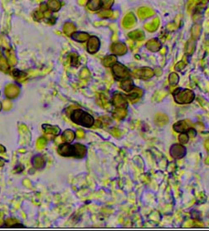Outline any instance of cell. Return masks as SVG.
Listing matches in <instances>:
<instances>
[{"instance_id":"6da1fadb","label":"cell","mask_w":209,"mask_h":231,"mask_svg":"<svg viewBox=\"0 0 209 231\" xmlns=\"http://www.w3.org/2000/svg\"><path fill=\"white\" fill-rule=\"evenodd\" d=\"M57 151L59 153L64 157H75L78 158H81L86 155V148L85 146L80 144V143L70 145L68 143H67L60 145Z\"/></svg>"},{"instance_id":"7a4b0ae2","label":"cell","mask_w":209,"mask_h":231,"mask_svg":"<svg viewBox=\"0 0 209 231\" xmlns=\"http://www.w3.org/2000/svg\"><path fill=\"white\" fill-rule=\"evenodd\" d=\"M71 119L75 124L86 128H90L93 126L95 122L92 116L81 109H76L73 111L71 115Z\"/></svg>"},{"instance_id":"3957f363","label":"cell","mask_w":209,"mask_h":231,"mask_svg":"<svg viewBox=\"0 0 209 231\" xmlns=\"http://www.w3.org/2000/svg\"><path fill=\"white\" fill-rule=\"evenodd\" d=\"M174 98L178 104H190L194 100L195 95L190 90H178L174 92Z\"/></svg>"},{"instance_id":"277c9868","label":"cell","mask_w":209,"mask_h":231,"mask_svg":"<svg viewBox=\"0 0 209 231\" xmlns=\"http://www.w3.org/2000/svg\"><path fill=\"white\" fill-rule=\"evenodd\" d=\"M112 72L117 80H125V79H126L130 76L129 70L120 63L113 65Z\"/></svg>"},{"instance_id":"5b68a950","label":"cell","mask_w":209,"mask_h":231,"mask_svg":"<svg viewBox=\"0 0 209 231\" xmlns=\"http://www.w3.org/2000/svg\"><path fill=\"white\" fill-rule=\"evenodd\" d=\"M132 75L133 76L138 78V79H141L143 81H148L154 76V72L150 68L145 67L135 70L132 73Z\"/></svg>"},{"instance_id":"8992f818","label":"cell","mask_w":209,"mask_h":231,"mask_svg":"<svg viewBox=\"0 0 209 231\" xmlns=\"http://www.w3.org/2000/svg\"><path fill=\"white\" fill-rule=\"evenodd\" d=\"M186 154V148L184 146L175 143L170 148V155L174 159H180L183 158Z\"/></svg>"},{"instance_id":"52a82bcc","label":"cell","mask_w":209,"mask_h":231,"mask_svg":"<svg viewBox=\"0 0 209 231\" xmlns=\"http://www.w3.org/2000/svg\"><path fill=\"white\" fill-rule=\"evenodd\" d=\"M111 104L116 108H126L127 101L125 96H123L120 93H115L112 96Z\"/></svg>"},{"instance_id":"ba28073f","label":"cell","mask_w":209,"mask_h":231,"mask_svg":"<svg viewBox=\"0 0 209 231\" xmlns=\"http://www.w3.org/2000/svg\"><path fill=\"white\" fill-rule=\"evenodd\" d=\"M111 51L115 55L121 56L127 52V47L122 42H115L112 44L111 47Z\"/></svg>"},{"instance_id":"9c48e42d","label":"cell","mask_w":209,"mask_h":231,"mask_svg":"<svg viewBox=\"0 0 209 231\" xmlns=\"http://www.w3.org/2000/svg\"><path fill=\"white\" fill-rule=\"evenodd\" d=\"M99 48H100V41L97 37H93L90 39V41L87 44L88 52L94 54V53L97 52L99 51Z\"/></svg>"},{"instance_id":"30bf717a","label":"cell","mask_w":209,"mask_h":231,"mask_svg":"<svg viewBox=\"0 0 209 231\" xmlns=\"http://www.w3.org/2000/svg\"><path fill=\"white\" fill-rule=\"evenodd\" d=\"M154 11L148 7H142L138 9V17L140 19H146L148 18H150L151 16L154 15Z\"/></svg>"},{"instance_id":"8fae6325","label":"cell","mask_w":209,"mask_h":231,"mask_svg":"<svg viewBox=\"0 0 209 231\" xmlns=\"http://www.w3.org/2000/svg\"><path fill=\"white\" fill-rule=\"evenodd\" d=\"M135 23H136V18H135V15L130 13H128L127 15H125V17L123 18L122 25L125 28H130L135 24Z\"/></svg>"},{"instance_id":"7c38bea8","label":"cell","mask_w":209,"mask_h":231,"mask_svg":"<svg viewBox=\"0 0 209 231\" xmlns=\"http://www.w3.org/2000/svg\"><path fill=\"white\" fill-rule=\"evenodd\" d=\"M143 95V90L140 89V88H133L131 90V93L130 95H127V98L130 100V101L132 103H135L137 100H139V99Z\"/></svg>"},{"instance_id":"4fadbf2b","label":"cell","mask_w":209,"mask_h":231,"mask_svg":"<svg viewBox=\"0 0 209 231\" xmlns=\"http://www.w3.org/2000/svg\"><path fill=\"white\" fill-rule=\"evenodd\" d=\"M159 23H160L159 18L157 17V18H154L151 22L146 23L145 24V28L148 32H155L156 30L159 28Z\"/></svg>"},{"instance_id":"5bb4252c","label":"cell","mask_w":209,"mask_h":231,"mask_svg":"<svg viewBox=\"0 0 209 231\" xmlns=\"http://www.w3.org/2000/svg\"><path fill=\"white\" fill-rule=\"evenodd\" d=\"M146 47L149 51L153 52H156L161 49V44L157 39H151V40L147 42Z\"/></svg>"},{"instance_id":"9a60e30c","label":"cell","mask_w":209,"mask_h":231,"mask_svg":"<svg viewBox=\"0 0 209 231\" xmlns=\"http://www.w3.org/2000/svg\"><path fill=\"white\" fill-rule=\"evenodd\" d=\"M174 129L178 133H184L186 131H188L189 125L188 124L187 121H179L174 124Z\"/></svg>"},{"instance_id":"2e32d148","label":"cell","mask_w":209,"mask_h":231,"mask_svg":"<svg viewBox=\"0 0 209 231\" xmlns=\"http://www.w3.org/2000/svg\"><path fill=\"white\" fill-rule=\"evenodd\" d=\"M5 93H6V95L8 96V98L13 99L18 95L19 89H18V87L14 85H10L7 86L6 90H5Z\"/></svg>"},{"instance_id":"e0dca14e","label":"cell","mask_w":209,"mask_h":231,"mask_svg":"<svg viewBox=\"0 0 209 231\" xmlns=\"http://www.w3.org/2000/svg\"><path fill=\"white\" fill-rule=\"evenodd\" d=\"M169 122V118L168 116L164 114H157L155 115V118H154V123L157 126L159 127H163L164 126L165 124H168Z\"/></svg>"},{"instance_id":"ac0fdd59","label":"cell","mask_w":209,"mask_h":231,"mask_svg":"<svg viewBox=\"0 0 209 231\" xmlns=\"http://www.w3.org/2000/svg\"><path fill=\"white\" fill-rule=\"evenodd\" d=\"M127 115V111L125 108H116L115 110L113 111L112 116L114 119L117 120H122L125 119Z\"/></svg>"},{"instance_id":"d6986e66","label":"cell","mask_w":209,"mask_h":231,"mask_svg":"<svg viewBox=\"0 0 209 231\" xmlns=\"http://www.w3.org/2000/svg\"><path fill=\"white\" fill-rule=\"evenodd\" d=\"M76 137V134L73 132L72 130L67 129L64 132L62 135V138L63 140L65 143H71L72 142L74 138Z\"/></svg>"},{"instance_id":"ffe728a7","label":"cell","mask_w":209,"mask_h":231,"mask_svg":"<svg viewBox=\"0 0 209 231\" xmlns=\"http://www.w3.org/2000/svg\"><path fill=\"white\" fill-rule=\"evenodd\" d=\"M129 37L132 40H136V41H142L145 39V34L140 30H135L129 33Z\"/></svg>"},{"instance_id":"44dd1931","label":"cell","mask_w":209,"mask_h":231,"mask_svg":"<svg viewBox=\"0 0 209 231\" xmlns=\"http://www.w3.org/2000/svg\"><path fill=\"white\" fill-rule=\"evenodd\" d=\"M120 87H121L122 90H124L125 91L130 92L132 90V89L134 88L133 82H132L130 79H125V80H124L120 83Z\"/></svg>"},{"instance_id":"7402d4cb","label":"cell","mask_w":209,"mask_h":231,"mask_svg":"<svg viewBox=\"0 0 209 231\" xmlns=\"http://www.w3.org/2000/svg\"><path fill=\"white\" fill-rule=\"evenodd\" d=\"M43 129L45 130V132H46L47 134L57 135L60 133V129H59L58 127H56V126L44 124V125H43Z\"/></svg>"},{"instance_id":"603a6c76","label":"cell","mask_w":209,"mask_h":231,"mask_svg":"<svg viewBox=\"0 0 209 231\" xmlns=\"http://www.w3.org/2000/svg\"><path fill=\"white\" fill-rule=\"evenodd\" d=\"M32 162H33V165L35 167L41 168V167H43L44 166L45 161H44V158L43 157H41V156H36V157L33 158Z\"/></svg>"},{"instance_id":"cb8c5ba5","label":"cell","mask_w":209,"mask_h":231,"mask_svg":"<svg viewBox=\"0 0 209 231\" xmlns=\"http://www.w3.org/2000/svg\"><path fill=\"white\" fill-rule=\"evenodd\" d=\"M191 34L193 39H198L201 34V26L198 24H195L191 28Z\"/></svg>"},{"instance_id":"d4e9b609","label":"cell","mask_w":209,"mask_h":231,"mask_svg":"<svg viewBox=\"0 0 209 231\" xmlns=\"http://www.w3.org/2000/svg\"><path fill=\"white\" fill-rule=\"evenodd\" d=\"M195 40L193 39V40H190L189 42L188 43L186 44V47H185V52L187 53V55H192L193 52L195 50Z\"/></svg>"},{"instance_id":"484cf974","label":"cell","mask_w":209,"mask_h":231,"mask_svg":"<svg viewBox=\"0 0 209 231\" xmlns=\"http://www.w3.org/2000/svg\"><path fill=\"white\" fill-rule=\"evenodd\" d=\"M101 0H90L88 3V8L93 11H96L101 8Z\"/></svg>"},{"instance_id":"4316f807","label":"cell","mask_w":209,"mask_h":231,"mask_svg":"<svg viewBox=\"0 0 209 231\" xmlns=\"http://www.w3.org/2000/svg\"><path fill=\"white\" fill-rule=\"evenodd\" d=\"M111 119L108 116H102V117H100L98 119L99 126H101V127H106L111 124Z\"/></svg>"},{"instance_id":"83f0119b","label":"cell","mask_w":209,"mask_h":231,"mask_svg":"<svg viewBox=\"0 0 209 231\" xmlns=\"http://www.w3.org/2000/svg\"><path fill=\"white\" fill-rule=\"evenodd\" d=\"M116 61V58L114 56H108L103 60V64L106 66H111Z\"/></svg>"},{"instance_id":"f1b7e54d","label":"cell","mask_w":209,"mask_h":231,"mask_svg":"<svg viewBox=\"0 0 209 231\" xmlns=\"http://www.w3.org/2000/svg\"><path fill=\"white\" fill-rule=\"evenodd\" d=\"M169 83L171 85H176L179 83V76L177 73H171L169 76Z\"/></svg>"},{"instance_id":"f546056e","label":"cell","mask_w":209,"mask_h":231,"mask_svg":"<svg viewBox=\"0 0 209 231\" xmlns=\"http://www.w3.org/2000/svg\"><path fill=\"white\" fill-rule=\"evenodd\" d=\"M89 37H90V36L87 33L81 32V33H78L77 35V37H75V39L77 41H79V42H84V41H86Z\"/></svg>"},{"instance_id":"4dcf8cb0","label":"cell","mask_w":209,"mask_h":231,"mask_svg":"<svg viewBox=\"0 0 209 231\" xmlns=\"http://www.w3.org/2000/svg\"><path fill=\"white\" fill-rule=\"evenodd\" d=\"M188 139H189L188 135L187 134H184V133H182L179 137V140L182 144H186L188 142Z\"/></svg>"},{"instance_id":"1f68e13d","label":"cell","mask_w":209,"mask_h":231,"mask_svg":"<svg viewBox=\"0 0 209 231\" xmlns=\"http://www.w3.org/2000/svg\"><path fill=\"white\" fill-rule=\"evenodd\" d=\"M112 12L111 11H110V10H104V11H102V12H101V13H99V17H101V18H110V17H111L112 16Z\"/></svg>"},{"instance_id":"d6a6232c","label":"cell","mask_w":209,"mask_h":231,"mask_svg":"<svg viewBox=\"0 0 209 231\" xmlns=\"http://www.w3.org/2000/svg\"><path fill=\"white\" fill-rule=\"evenodd\" d=\"M198 4V0H188V11L191 12L193 9V8L196 7V5Z\"/></svg>"},{"instance_id":"836d02e7","label":"cell","mask_w":209,"mask_h":231,"mask_svg":"<svg viewBox=\"0 0 209 231\" xmlns=\"http://www.w3.org/2000/svg\"><path fill=\"white\" fill-rule=\"evenodd\" d=\"M185 66H186V62H184L183 61H179V62L175 66V70L178 71H182L183 69H184Z\"/></svg>"},{"instance_id":"e575fe53","label":"cell","mask_w":209,"mask_h":231,"mask_svg":"<svg viewBox=\"0 0 209 231\" xmlns=\"http://www.w3.org/2000/svg\"><path fill=\"white\" fill-rule=\"evenodd\" d=\"M179 26V24L175 23H169V25H167V29H168L169 31H174V30H176V29L178 28Z\"/></svg>"},{"instance_id":"d590c367","label":"cell","mask_w":209,"mask_h":231,"mask_svg":"<svg viewBox=\"0 0 209 231\" xmlns=\"http://www.w3.org/2000/svg\"><path fill=\"white\" fill-rule=\"evenodd\" d=\"M37 144H38V148H43L45 147V145H46V140L42 138H40V139L38 140Z\"/></svg>"},{"instance_id":"8d00e7d4","label":"cell","mask_w":209,"mask_h":231,"mask_svg":"<svg viewBox=\"0 0 209 231\" xmlns=\"http://www.w3.org/2000/svg\"><path fill=\"white\" fill-rule=\"evenodd\" d=\"M111 134L114 135V136L116 137V138H118V137L120 136V131L118 129H116V128L112 129L111 130Z\"/></svg>"},{"instance_id":"74e56055","label":"cell","mask_w":209,"mask_h":231,"mask_svg":"<svg viewBox=\"0 0 209 231\" xmlns=\"http://www.w3.org/2000/svg\"><path fill=\"white\" fill-rule=\"evenodd\" d=\"M113 4V0H103V4L106 8H109Z\"/></svg>"},{"instance_id":"f35d334b","label":"cell","mask_w":209,"mask_h":231,"mask_svg":"<svg viewBox=\"0 0 209 231\" xmlns=\"http://www.w3.org/2000/svg\"><path fill=\"white\" fill-rule=\"evenodd\" d=\"M84 135H85V133L83 132V130L81 129L77 130V136L78 138H83Z\"/></svg>"},{"instance_id":"ab89813d","label":"cell","mask_w":209,"mask_h":231,"mask_svg":"<svg viewBox=\"0 0 209 231\" xmlns=\"http://www.w3.org/2000/svg\"><path fill=\"white\" fill-rule=\"evenodd\" d=\"M188 133H189V135L191 136V138H193L196 136L197 133H196V130H194L193 129H188Z\"/></svg>"},{"instance_id":"60d3db41","label":"cell","mask_w":209,"mask_h":231,"mask_svg":"<svg viewBox=\"0 0 209 231\" xmlns=\"http://www.w3.org/2000/svg\"><path fill=\"white\" fill-rule=\"evenodd\" d=\"M204 146H205V148H206V149L208 150V151L209 152V138L208 139L206 140V142H205V143H204Z\"/></svg>"},{"instance_id":"b9f144b4","label":"cell","mask_w":209,"mask_h":231,"mask_svg":"<svg viewBox=\"0 0 209 231\" xmlns=\"http://www.w3.org/2000/svg\"><path fill=\"white\" fill-rule=\"evenodd\" d=\"M5 148L4 147V146H2V145H0V153H4L5 152Z\"/></svg>"},{"instance_id":"7bdbcfd3","label":"cell","mask_w":209,"mask_h":231,"mask_svg":"<svg viewBox=\"0 0 209 231\" xmlns=\"http://www.w3.org/2000/svg\"><path fill=\"white\" fill-rule=\"evenodd\" d=\"M4 160L3 158H0V167H2V166H4Z\"/></svg>"},{"instance_id":"ee69618b","label":"cell","mask_w":209,"mask_h":231,"mask_svg":"<svg viewBox=\"0 0 209 231\" xmlns=\"http://www.w3.org/2000/svg\"><path fill=\"white\" fill-rule=\"evenodd\" d=\"M205 162H206V164H208V165H209V158H208L206 159Z\"/></svg>"},{"instance_id":"f6af8a7d","label":"cell","mask_w":209,"mask_h":231,"mask_svg":"<svg viewBox=\"0 0 209 231\" xmlns=\"http://www.w3.org/2000/svg\"><path fill=\"white\" fill-rule=\"evenodd\" d=\"M1 109H2V105H1V104H0V110H1Z\"/></svg>"}]
</instances>
